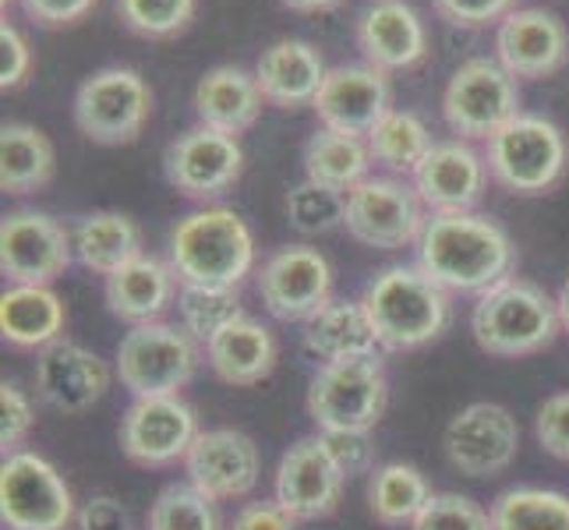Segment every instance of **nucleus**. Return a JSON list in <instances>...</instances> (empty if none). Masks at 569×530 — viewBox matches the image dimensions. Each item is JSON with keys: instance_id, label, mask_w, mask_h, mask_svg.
Here are the masks:
<instances>
[{"instance_id": "1", "label": "nucleus", "mask_w": 569, "mask_h": 530, "mask_svg": "<svg viewBox=\"0 0 569 530\" xmlns=\"http://www.w3.org/2000/svg\"><path fill=\"white\" fill-rule=\"evenodd\" d=\"M418 269L449 293H481L513 277L517 248L485 212H428L418 238Z\"/></svg>"}, {"instance_id": "2", "label": "nucleus", "mask_w": 569, "mask_h": 530, "mask_svg": "<svg viewBox=\"0 0 569 530\" xmlns=\"http://www.w3.org/2000/svg\"><path fill=\"white\" fill-rule=\"evenodd\" d=\"M167 262L181 287H241L254 269V238L241 212L202 206L170 230Z\"/></svg>"}, {"instance_id": "3", "label": "nucleus", "mask_w": 569, "mask_h": 530, "mask_svg": "<svg viewBox=\"0 0 569 530\" xmlns=\"http://www.w3.org/2000/svg\"><path fill=\"white\" fill-rule=\"evenodd\" d=\"M361 304L376 326L379 347L386 350H418L439 340L453 304L449 290H442L418 266H386L361 293Z\"/></svg>"}, {"instance_id": "4", "label": "nucleus", "mask_w": 569, "mask_h": 530, "mask_svg": "<svg viewBox=\"0 0 569 530\" xmlns=\"http://www.w3.org/2000/svg\"><path fill=\"white\" fill-rule=\"evenodd\" d=\"M559 301L523 277H506L492 290H485L470 311L475 343L492 358L538 353L559 337Z\"/></svg>"}, {"instance_id": "5", "label": "nucleus", "mask_w": 569, "mask_h": 530, "mask_svg": "<svg viewBox=\"0 0 569 530\" xmlns=\"http://www.w3.org/2000/svg\"><path fill=\"white\" fill-rule=\"evenodd\" d=\"M199 347L202 343L184 326H170L163 319L131 326V332L117 343V379L134 400L178 397L199 371Z\"/></svg>"}, {"instance_id": "6", "label": "nucleus", "mask_w": 569, "mask_h": 530, "mask_svg": "<svg viewBox=\"0 0 569 530\" xmlns=\"http://www.w3.org/2000/svg\"><path fill=\"white\" fill-rule=\"evenodd\" d=\"M485 163L492 181L513 194L552 191L569 167V146L559 124L538 113H520L492 142H485Z\"/></svg>"}, {"instance_id": "7", "label": "nucleus", "mask_w": 569, "mask_h": 530, "mask_svg": "<svg viewBox=\"0 0 569 530\" xmlns=\"http://www.w3.org/2000/svg\"><path fill=\"white\" fill-rule=\"evenodd\" d=\"M389 403V379L379 361L350 358L322 364L308 386V418L319 424V431H371Z\"/></svg>"}, {"instance_id": "8", "label": "nucleus", "mask_w": 569, "mask_h": 530, "mask_svg": "<svg viewBox=\"0 0 569 530\" xmlns=\"http://www.w3.org/2000/svg\"><path fill=\"white\" fill-rule=\"evenodd\" d=\"M520 113L517 78L496 57H470L446 82L442 117L463 142H492Z\"/></svg>"}, {"instance_id": "9", "label": "nucleus", "mask_w": 569, "mask_h": 530, "mask_svg": "<svg viewBox=\"0 0 569 530\" xmlns=\"http://www.w3.org/2000/svg\"><path fill=\"white\" fill-rule=\"evenodd\" d=\"M425 202L415 181L397 173H371L358 188L347 191V233L365 248L400 251L418 244L425 230Z\"/></svg>"}, {"instance_id": "10", "label": "nucleus", "mask_w": 569, "mask_h": 530, "mask_svg": "<svg viewBox=\"0 0 569 530\" xmlns=\"http://www.w3.org/2000/svg\"><path fill=\"white\" fill-rule=\"evenodd\" d=\"M152 113V89L134 68H100L74 92V128L96 146H128Z\"/></svg>"}, {"instance_id": "11", "label": "nucleus", "mask_w": 569, "mask_h": 530, "mask_svg": "<svg viewBox=\"0 0 569 530\" xmlns=\"http://www.w3.org/2000/svg\"><path fill=\"white\" fill-rule=\"evenodd\" d=\"M78 517L71 488L50 460L29 449L0 463V523L8 530H68Z\"/></svg>"}, {"instance_id": "12", "label": "nucleus", "mask_w": 569, "mask_h": 530, "mask_svg": "<svg viewBox=\"0 0 569 530\" xmlns=\"http://www.w3.org/2000/svg\"><path fill=\"white\" fill-rule=\"evenodd\" d=\"M74 262L71 230L50 212L14 209L0 223V272L18 287H50Z\"/></svg>"}, {"instance_id": "13", "label": "nucleus", "mask_w": 569, "mask_h": 530, "mask_svg": "<svg viewBox=\"0 0 569 530\" xmlns=\"http://www.w3.org/2000/svg\"><path fill=\"white\" fill-rule=\"evenodd\" d=\"M244 149L238 134L216 131V128H191L178 134L163 152V173L170 188H178L184 199L212 202L227 194L241 181Z\"/></svg>"}, {"instance_id": "14", "label": "nucleus", "mask_w": 569, "mask_h": 530, "mask_svg": "<svg viewBox=\"0 0 569 530\" xmlns=\"http://www.w3.org/2000/svg\"><path fill=\"white\" fill-rule=\"evenodd\" d=\"M259 298L280 322H308L332 301V266L319 248L290 244L259 269Z\"/></svg>"}, {"instance_id": "15", "label": "nucleus", "mask_w": 569, "mask_h": 530, "mask_svg": "<svg viewBox=\"0 0 569 530\" xmlns=\"http://www.w3.org/2000/svg\"><path fill=\"white\" fill-rule=\"evenodd\" d=\"M446 460L467 478H496L517 460L520 424L502 403H470L442 431Z\"/></svg>"}, {"instance_id": "16", "label": "nucleus", "mask_w": 569, "mask_h": 530, "mask_svg": "<svg viewBox=\"0 0 569 530\" xmlns=\"http://www.w3.org/2000/svg\"><path fill=\"white\" fill-rule=\"evenodd\" d=\"M347 474L332 460L329 446L319 436H305L280 457L272 499H277L293 520H322L343 499Z\"/></svg>"}, {"instance_id": "17", "label": "nucleus", "mask_w": 569, "mask_h": 530, "mask_svg": "<svg viewBox=\"0 0 569 530\" xmlns=\"http://www.w3.org/2000/svg\"><path fill=\"white\" fill-rule=\"evenodd\" d=\"M199 439V418L181 397H139L121 418V449L139 467H170Z\"/></svg>"}, {"instance_id": "18", "label": "nucleus", "mask_w": 569, "mask_h": 530, "mask_svg": "<svg viewBox=\"0 0 569 530\" xmlns=\"http://www.w3.org/2000/svg\"><path fill=\"white\" fill-rule=\"evenodd\" d=\"M188 484L199 488L212 502L244 499L262 474V457L244 431L238 428H209L184 457Z\"/></svg>"}, {"instance_id": "19", "label": "nucleus", "mask_w": 569, "mask_h": 530, "mask_svg": "<svg viewBox=\"0 0 569 530\" xmlns=\"http://www.w3.org/2000/svg\"><path fill=\"white\" fill-rule=\"evenodd\" d=\"M113 382L110 364L82 343L57 340L36 358V397L61 414H86Z\"/></svg>"}, {"instance_id": "20", "label": "nucleus", "mask_w": 569, "mask_h": 530, "mask_svg": "<svg viewBox=\"0 0 569 530\" xmlns=\"http://www.w3.org/2000/svg\"><path fill=\"white\" fill-rule=\"evenodd\" d=\"M496 61L513 78H552L569 61V29L545 8L509 11L496 26Z\"/></svg>"}, {"instance_id": "21", "label": "nucleus", "mask_w": 569, "mask_h": 530, "mask_svg": "<svg viewBox=\"0 0 569 530\" xmlns=\"http://www.w3.org/2000/svg\"><path fill=\"white\" fill-rule=\"evenodd\" d=\"M311 110L319 113L322 128L368 139L371 128L392 110V86L386 71L371 64H337L329 68Z\"/></svg>"}, {"instance_id": "22", "label": "nucleus", "mask_w": 569, "mask_h": 530, "mask_svg": "<svg viewBox=\"0 0 569 530\" xmlns=\"http://www.w3.org/2000/svg\"><path fill=\"white\" fill-rule=\"evenodd\" d=\"M488 163L475 142H436L415 170V188L428 212H475L488 188Z\"/></svg>"}, {"instance_id": "23", "label": "nucleus", "mask_w": 569, "mask_h": 530, "mask_svg": "<svg viewBox=\"0 0 569 530\" xmlns=\"http://www.w3.org/2000/svg\"><path fill=\"white\" fill-rule=\"evenodd\" d=\"M358 50L379 71H407L425 61L428 29L407 0H371L358 14Z\"/></svg>"}, {"instance_id": "24", "label": "nucleus", "mask_w": 569, "mask_h": 530, "mask_svg": "<svg viewBox=\"0 0 569 530\" xmlns=\"http://www.w3.org/2000/svg\"><path fill=\"white\" fill-rule=\"evenodd\" d=\"M181 280L170 269V262L156 259V254H139L128 266L110 272L103 283V298L113 319H121L128 326H146L160 322L163 311L178 301Z\"/></svg>"}, {"instance_id": "25", "label": "nucleus", "mask_w": 569, "mask_h": 530, "mask_svg": "<svg viewBox=\"0 0 569 530\" xmlns=\"http://www.w3.org/2000/svg\"><path fill=\"white\" fill-rule=\"evenodd\" d=\"M326 61L322 53L305 43V39H277L269 43L254 64V82H259L269 107L298 110L311 107L326 82Z\"/></svg>"}, {"instance_id": "26", "label": "nucleus", "mask_w": 569, "mask_h": 530, "mask_svg": "<svg viewBox=\"0 0 569 530\" xmlns=\"http://www.w3.org/2000/svg\"><path fill=\"white\" fill-rule=\"evenodd\" d=\"M266 96L254 82V71H244L238 64H220L209 68L199 86H194L191 107L199 124L227 131V134H241L254 121H259Z\"/></svg>"}, {"instance_id": "27", "label": "nucleus", "mask_w": 569, "mask_h": 530, "mask_svg": "<svg viewBox=\"0 0 569 530\" xmlns=\"http://www.w3.org/2000/svg\"><path fill=\"white\" fill-rule=\"evenodd\" d=\"M277 337L269 332V326L248 316L230 322L206 343V361L216 371V379H223L227 386H254L269 379L272 368H277Z\"/></svg>"}, {"instance_id": "28", "label": "nucleus", "mask_w": 569, "mask_h": 530, "mask_svg": "<svg viewBox=\"0 0 569 530\" xmlns=\"http://www.w3.org/2000/svg\"><path fill=\"white\" fill-rule=\"evenodd\" d=\"M68 322L64 301L53 287H18L11 283L0 293V337L11 347L43 350L61 340Z\"/></svg>"}, {"instance_id": "29", "label": "nucleus", "mask_w": 569, "mask_h": 530, "mask_svg": "<svg viewBox=\"0 0 569 530\" xmlns=\"http://www.w3.org/2000/svg\"><path fill=\"white\" fill-rule=\"evenodd\" d=\"M71 244H74V259L78 266H86L89 272H100L107 280L110 272L128 266L131 259H139L142 251V227L124 212L100 209L89 212L74 223L71 230Z\"/></svg>"}, {"instance_id": "30", "label": "nucleus", "mask_w": 569, "mask_h": 530, "mask_svg": "<svg viewBox=\"0 0 569 530\" xmlns=\"http://www.w3.org/2000/svg\"><path fill=\"white\" fill-rule=\"evenodd\" d=\"M305 347L322 364H329L371 358L379 350V337L361 301H329L316 319L305 322Z\"/></svg>"}, {"instance_id": "31", "label": "nucleus", "mask_w": 569, "mask_h": 530, "mask_svg": "<svg viewBox=\"0 0 569 530\" xmlns=\"http://www.w3.org/2000/svg\"><path fill=\"white\" fill-rule=\"evenodd\" d=\"M53 142L43 131L11 121L0 128V191L26 199V194L43 191L53 181Z\"/></svg>"}, {"instance_id": "32", "label": "nucleus", "mask_w": 569, "mask_h": 530, "mask_svg": "<svg viewBox=\"0 0 569 530\" xmlns=\"http://www.w3.org/2000/svg\"><path fill=\"white\" fill-rule=\"evenodd\" d=\"M301 163H305L308 181L347 194L350 188H358L365 177H371V163L376 160H371L368 139H358V134H347V131H332V128H319L305 142Z\"/></svg>"}, {"instance_id": "33", "label": "nucleus", "mask_w": 569, "mask_h": 530, "mask_svg": "<svg viewBox=\"0 0 569 530\" xmlns=\"http://www.w3.org/2000/svg\"><path fill=\"white\" fill-rule=\"evenodd\" d=\"M436 496L428 478L415 463H382L371 470L368 481V509L371 517L386 527H403L415 523V517L425 509V502Z\"/></svg>"}, {"instance_id": "34", "label": "nucleus", "mask_w": 569, "mask_h": 530, "mask_svg": "<svg viewBox=\"0 0 569 530\" xmlns=\"http://www.w3.org/2000/svg\"><path fill=\"white\" fill-rule=\"evenodd\" d=\"M431 146H436V139H431V131L421 117L415 110H397V107H392L368 134L371 160L397 177H415V170L431 152Z\"/></svg>"}, {"instance_id": "35", "label": "nucleus", "mask_w": 569, "mask_h": 530, "mask_svg": "<svg viewBox=\"0 0 569 530\" xmlns=\"http://www.w3.org/2000/svg\"><path fill=\"white\" fill-rule=\"evenodd\" d=\"M492 530H569V496L552 488H509L492 502Z\"/></svg>"}, {"instance_id": "36", "label": "nucleus", "mask_w": 569, "mask_h": 530, "mask_svg": "<svg viewBox=\"0 0 569 530\" xmlns=\"http://www.w3.org/2000/svg\"><path fill=\"white\" fill-rule=\"evenodd\" d=\"M178 311H181V326L202 347L216 337V332H223L230 322L244 319L238 287H181Z\"/></svg>"}, {"instance_id": "37", "label": "nucleus", "mask_w": 569, "mask_h": 530, "mask_svg": "<svg viewBox=\"0 0 569 530\" xmlns=\"http://www.w3.org/2000/svg\"><path fill=\"white\" fill-rule=\"evenodd\" d=\"M216 502L194 484H167L149 509V530H220Z\"/></svg>"}, {"instance_id": "38", "label": "nucleus", "mask_w": 569, "mask_h": 530, "mask_svg": "<svg viewBox=\"0 0 569 530\" xmlns=\"http://www.w3.org/2000/svg\"><path fill=\"white\" fill-rule=\"evenodd\" d=\"M343 216H347V194L308 181V177L287 194V220L305 238H319V233L343 227Z\"/></svg>"}, {"instance_id": "39", "label": "nucleus", "mask_w": 569, "mask_h": 530, "mask_svg": "<svg viewBox=\"0 0 569 530\" xmlns=\"http://www.w3.org/2000/svg\"><path fill=\"white\" fill-rule=\"evenodd\" d=\"M121 22L146 39H170L188 29L194 18V0H117Z\"/></svg>"}, {"instance_id": "40", "label": "nucleus", "mask_w": 569, "mask_h": 530, "mask_svg": "<svg viewBox=\"0 0 569 530\" xmlns=\"http://www.w3.org/2000/svg\"><path fill=\"white\" fill-rule=\"evenodd\" d=\"M410 530H492V509L460 492H436Z\"/></svg>"}, {"instance_id": "41", "label": "nucleus", "mask_w": 569, "mask_h": 530, "mask_svg": "<svg viewBox=\"0 0 569 530\" xmlns=\"http://www.w3.org/2000/svg\"><path fill=\"white\" fill-rule=\"evenodd\" d=\"M32 424H36V410L32 400L26 397V389L4 382L0 386V446H4V457L18 453L26 446Z\"/></svg>"}, {"instance_id": "42", "label": "nucleus", "mask_w": 569, "mask_h": 530, "mask_svg": "<svg viewBox=\"0 0 569 530\" xmlns=\"http://www.w3.org/2000/svg\"><path fill=\"white\" fill-rule=\"evenodd\" d=\"M535 436L548 457L569 460V392H556L538 407Z\"/></svg>"}, {"instance_id": "43", "label": "nucleus", "mask_w": 569, "mask_h": 530, "mask_svg": "<svg viewBox=\"0 0 569 530\" xmlns=\"http://www.w3.org/2000/svg\"><path fill=\"white\" fill-rule=\"evenodd\" d=\"M332 460L340 463L347 478L371 474L376 470V446H371V431H322Z\"/></svg>"}, {"instance_id": "44", "label": "nucleus", "mask_w": 569, "mask_h": 530, "mask_svg": "<svg viewBox=\"0 0 569 530\" xmlns=\"http://www.w3.org/2000/svg\"><path fill=\"white\" fill-rule=\"evenodd\" d=\"M436 11L460 29L499 26L509 11H517V0H431Z\"/></svg>"}, {"instance_id": "45", "label": "nucleus", "mask_w": 569, "mask_h": 530, "mask_svg": "<svg viewBox=\"0 0 569 530\" xmlns=\"http://www.w3.org/2000/svg\"><path fill=\"white\" fill-rule=\"evenodd\" d=\"M32 74V47L14 26H0V89L11 92L26 86Z\"/></svg>"}, {"instance_id": "46", "label": "nucleus", "mask_w": 569, "mask_h": 530, "mask_svg": "<svg viewBox=\"0 0 569 530\" xmlns=\"http://www.w3.org/2000/svg\"><path fill=\"white\" fill-rule=\"evenodd\" d=\"M39 29H68L78 26L86 14H92L96 0H18Z\"/></svg>"}, {"instance_id": "47", "label": "nucleus", "mask_w": 569, "mask_h": 530, "mask_svg": "<svg viewBox=\"0 0 569 530\" xmlns=\"http://www.w3.org/2000/svg\"><path fill=\"white\" fill-rule=\"evenodd\" d=\"M78 530H134L131 509L113 496H92L74 517Z\"/></svg>"}, {"instance_id": "48", "label": "nucleus", "mask_w": 569, "mask_h": 530, "mask_svg": "<svg viewBox=\"0 0 569 530\" xmlns=\"http://www.w3.org/2000/svg\"><path fill=\"white\" fill-rule=\"evenodd\" d=\"M230 530H298V520H293L277 499H269V502L241 506V513L233 517Z\"/></svg>"}, {"instance_id": "49", "label": "nucleus", "mask_w": 569, "mask_h": 530, "mask_svg": "<svg viewBox=\"0 0 569 530\" xmlns=\"http://www.w3.org/2000/svg\"><path fill=\"white\" fill-rule=\"evenodd\" d=\"M343 4V0H283V8L298 11V14H319V11H329Z\"/></svg>"}, {"instance_id": "50", "label": "nucleus", "mask_w": 569, "mask_h": 530, "mask_svg": "<svg viewBox=\"0 0 569 530\" xmlns=\"http://www.w3.org/2000/svg\"><path fill=\"white\" fill-rule=\"evenodd\" d=\"M559 322H562V329L569 332V280L562 283V290H559Z\"/></svg>"}]
</instances>
